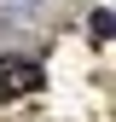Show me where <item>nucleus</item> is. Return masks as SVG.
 <instances>
[{"instance_id": "1", "label": "nucleus", "mask_w": 116, "mask_h": 122, "mask_svg": "<svg viewBox=\"0 0 116 122\" xmlns=\"http://www.w3.org/2000/svg\"><path fill=\"white\" fill-rule=\"evenodd\" d=\"M35 87H41V64L35 58H0V105L35 93Z\"/></svg>"}, {"instance_id": "2", "label": "nucleus", "mask_w": 116, "mask_h": 122, "mask_svg": "<svg viewBox=\"0 0 116 122\" xmlns=\"http://www.w3.org/2000/svg\"><path fill=\"white\" fill-rule=\"evenodd\" d=\"M87 29H93V41H110V35H116V18H110V12H93Z\"/></svg>"}]
</instances>
